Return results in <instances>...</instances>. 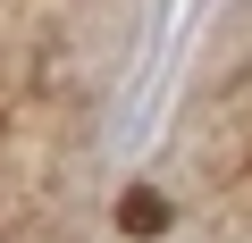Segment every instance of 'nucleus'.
Segmentation results:
<instances>
[{
    "instance_id": "obj_1",
    "label": "nucleus",
    "mask_w": 252,
    "mask_h": 243,
    "mask_svg": "<svg viewBox=\"0 0 252 243\" xmlns=\"http://www.w3.org/2000/svg\"><path fill=\"white\" fill-rule=\"evenodd\" d=\"M160 226H168V193H152V185H126V193H118V235L143 243V235H160Z\"/></svg>"
}]
</instances>
